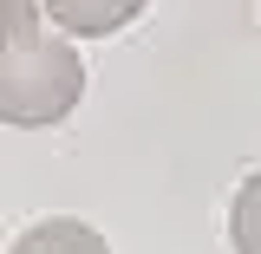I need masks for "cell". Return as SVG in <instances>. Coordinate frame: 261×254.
Here are the masks:
<instances>
[{"instance_id": "cell-1", "label": "cell", "mask_w": 261, "mask_h": 254, "mask_svg": "<svg viewBox=\"0 0 261 254\" xmlns=\"http://www.w3.org/2000/svg\"><path fill=\"white\" fill-rule=\"evenodd\" d=\"M85 98V65L46 26L39 0H0V124L46 130Z\"/></svg>"}, {"instance_id": "cell-2", "label": "cell", "mask_w": 261, "mask_h": 254, "mask_svg": "<svg viewBox=\"0 0 261 254\" xmlns=\"http://www.w3.org/2000/svg\"><path fill=\"white\" fill-rule=\"evenodd\" d=\"M46 13H53V26L59 33H79V39H105V33L130 26L150 0H39Z\"/></svg>"}, {"instance_id": "cell-3", "label": "cell", "mask_w": 261, "mask_h": 254, "mask_svg": "<svg viewBox=\"0 0 261 254\" xmlns=\"http://www.w3.org/2000/svg\"><path fill=\"white\" fill-rule=\"evenodd\" d=\"M13 254H111V248H105V235H98L92 222L53 215V222H33L27 235L13 241Z\"/></svg>"}, {"instance_id": "cell-4", "label": "cell", "mask_w": 261, "mask_h": 254, "mask_svg": "<svg viewBox=\"0 0 261 254\" xmlns=\"http://www.w3.org/2000/svg\"><path fill=\"white\" fill-rule=\"evenodd\" d=\"M228 241H235V254H261V170L235 189V209H228Z\"/></svg>"}]
</instances>
